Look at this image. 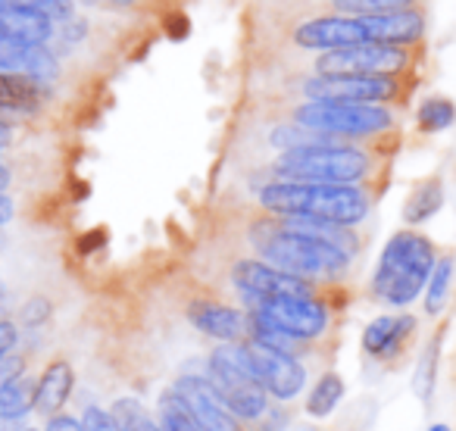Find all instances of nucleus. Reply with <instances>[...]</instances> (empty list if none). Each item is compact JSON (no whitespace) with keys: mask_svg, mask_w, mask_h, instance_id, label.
<instances>
[{"mask_svg":"<svg viewBox=\"0 0 456 431\" xmlns=\"http://www.w3.org/2000/svg\"><path fill=\"white\" fill-rule=\"evenodd\" d=\"M232 285L238 288L248 304H260V300L273 297H304V294H316L313 281L291 275L285 269L273 266L266 260H235L232 266Z\"/></svg>","mask_w":456,"mask_h":431,"instance_id":"10","label":"nucleus"},{"mask_svg":"<svg viewBox=\"0 0 456 431\" xmlns=\"http://www.w3.org/2000/svg\"><path fill=\"white\" fill-rule=\"evenodd\" d=\"M419 128L422 132H444V128L453 126L456 119V107L447 97H428V101L419 107Z\"/></svg>","mask_w":456,"mask_h":431,"instance_id":"23","label":"nucleus"},{"mask_svg":"<svg viewBox=\"0 0 456 431\" xmlns=\"http://www.w3.org/2000/svg\"><path fill=\"white\" fill-rule=\"evenodd\" d=\"M250 350V360H254L256 378L263 381V387L269 391V397L275 400H294L306 385V369L297 360V354H288V350H275L269 344L250 341L244 337Z\"/></svg>","mask_w":456,"mask_h":431,"instance_id":"11","label":"nucleus"},{"mask_svg":"<svg viewBox=\"0 0 456 431\" xmlns=\"http://www.w3.org/2000/svg\"><path fill=\"white\" fill-rule=\"evenodd\" d=\"M250 313L260 316L263 322H269L273 329L285 331V335L297 337L304 344L325 335V329H329V306L316 294L260 300V304H250Z\"/></svg>","mask_w":456,"mask_h":431,"instance_id":"8","label":"nucleus"},{"mask_svg":"<svg viewBox=\"0 0 456 431\" xmlns=\"http://www.w3.org/2000/svg\"><path fill=\"white\" fill-rule=\"evenodd\" d=\"M416 331L412 316H379L362 331V350L372 360H394Z\"/></svg>","mask_w":456,"mask_h":431,"instance_id":"17","label":"nucleus"},{"mask_svg":"<svg viewBox=\"0 0 456 431\" xmlns=\"http://www.w3.org/2000/svg\"><path fill=\"white\" fill-rule=\"evenodd\" d=\"M254 248L260 250V260L306 281H338L350 269V256H354L335 241H325L281 216L256 225Z\"/></svg>","mask_w":456,"mask_h":431,"instance_id":"1","label":"nucleus"},{"mask_svg":"<svg viewBox=\"0 0 456 431\" xmlns=\"http://www.w3.org/2000/svg\"><path fill=\"white\" fill-rule=\"evenodd\" d=\"M53 20L32 4H0V38L16 45H47Z\"/></svg>","mask_w":456,"mask_h":431,"instance_id":"16","label":"nucleus"},{"mask_svg":"<svg viewBox=\"0 0 456 431\" xmlns=\"http://www.w3.org/2000/svg\"><path fill=\"white\" fill-rule=\"evenodd\" d=\"M35 406V385L22 372H13L0 381V416L20 419Z\"/></svg>","mask_w":456,"mask_h":431,"instance_id":"20","label":"nucleus"},{"mask_svg":"<svg viewBox=\"0 0 456 431\" xmlns=\"http://www.w3.org/2000/svg\"><path fill=\"white\" fill-rule=\"evenodd\" d=\"M428 431H450V425H431Z\"/></svg>","mask_w":456,"mask_h":431,"instance_id":"32","label":"nucleus"},{"mask_svg":"<svg viewBox=\"0 0 456 431\" xmlns=\"http://www.w3.org/2000/svg\"><path fill=\"white\" fill-rule=\"evenodd\" d=\"M441 203H444L441 178H425V182L416 184V188L410 191V197H406V203H403V223L406 225L428 223L431 216L441 209Z\"/></svg>","mask_w":456,"mask_h":431,"instance_id":"19","label":"nucleus"},{"mask_svg":"<svg viewBox=\"0 0 456 431\" xmlns=\"http://www.w3.org/2000/svg\"><path fill=\"white\" fill-rule=\"evenodd\" d=\"M207 381L216 387V394L222 397V403L235 412L241 422H260L266 416L269 406V391L263 387V381H256L244 366H238V360L232 356L228 344L216 347L209 354L207 362Z\"/></svg>","mask_w":456,"mask_h":431,"instance_id":"6","label":"nucleus"},{"mask_svg":"<svg viewBox=\"0 0 456 431\" xmlns=\"http://www.w3.org/2000/svg\"><path fill=\"white\" fill-rule=\"evenodd\" d=\"M375 169V157L354 141H316L288 147L275 157L273 172L285 182L362 184Z\"/></svg>","mask_w":456,"mask_h":431,"instance_id":"3","label":"nucleus"},{"mask_svg":"<svg viewBox=\"0 0 456 431\" xmlns=\"http://www.w3.org/2000/svg\"><path fill=\"white\" fill-rule=\"evenodd\" d=\"M410 60V47L356 41V45L319 53L316 76H403Z\"/></svg>","mask_w":456,"mask_h":431,"instance_id":"7","label":"nucleus"},{"mask_svg":"<svg viewBox=\"0 0 456 431\" xmlns=\"http://www.w3.org/2000/svg\"><path fill=\"white\" fill-rule=\"evenodd\" d=\"M16 341H20V331H16L13 322H0V362L7 360L10 350L16 347Z\"/></svg>","mask_w":456,"mask_h":431,"instance_id":"28","label":"nucleus"},{"mask_svg":"<svg viewBox=\"0 0 456 431\" xmlns=\"http://www.w3.org/2000/svg\"><path fill=\"white\" fill-rule=\"evenodd\" d=\"M10 216H13V203H10V200H7V197L0 194V225L7 223Z\"/></svg>","mask_w":456,"mask_h":431,"instance_id":"30","label":"nucleus"},{"mask_svg":"<svg viewBox=\"0 0 456 431\" xmlns=\"http://www.w3.org/2000/svg\"><path fill=\"white\" fill-rule=\"evenodd\" d=\"M344 400V378L338 372H325L322 378L313 385L310 397H306V412L316 419H325L335 412V406Z\"/></svg>","mask_w":456,"mask_h":431,"instance_id":"21","label":"nucleus"},{"mask_svg":"<svg viewBox=\"0 0 456 431\" xmlns=\"http://www.w3.org/2000/svg\"><path fill=\"white\" fill-rule=\"evenodd\" d=\"M437 250L425 235L403 229L385 244L372 275V294L391 306H410L428 285Z\"/></svg>","mask_w":456,"mask_h":431,"instance_id":"4","label":"nucleus"},{"mask_svg":"<svg viewBox=\"0 0 456 431\" xmlns=\"http://www.w3.org/2000/svg\"><path fill=\"white\" fill-rule=\"evenodd\" d=\"M356 41H366V32L360 26V16L347 13L313 16L294 28V45L304 51H335V47H347Z\"/></svg>","mask_w":456,"mask_h":431,"instance_id":"13","label":"nucleus"},{"mask_svg":"<svg viewBox=\"0 0 456 431\" xmlns=\"http://www.w3.org/2000/svg\"><path fill=\"white\" fill-rule=\"evenodd\" d=\"M450 281H453V256H437L435 269L428 275V285H425V313H441L444 300L450 294Z\"/></svg>","mask_w":456,"mask_h":431,"instance_id":"22","label":"nucleus"},{"mask_svg":"<svg viewBox=\"0 0 456 431\" xmlns=\"http://www.w3.org/2000/svg\"><path fill=\"white\" fill-rule=\"evenodd\" d=\"M82 428L85 431H122V425L113 419V412H103V410H97V406H91V410H85Z\"/></svg>","mask_w":456,"mask_h":431,"instance_id":"27","label":"nucleus"},{"mask_svg":"<svg viewBox=\"0 0 456 431\" xmlns=\"http://www.w3.org/2000/svg\"><path fill=\"white\" fill-rule=\"evenodd\" d=\"M72 385H76V372L66 360H53L51 366L41 372L38 385H35V410L41 416H57L66 406L72 394Z\"/></svg>","mask_w":456,"mask_h":431,"instance_id":"18","label":"nucleus"},{"mask_svg":"<svg viewBox=\"0 0 456 431\" xmlns=\"http://www.w3.org/2000/svg\"><path fill=\"white\" fill-rule=\"evenodd\" d=\"M47 431H85V428H82V422L72 419V416H51Z\"/></svg>","mask_w":456,"mask_h":431,"instance_id":"29","label":"nucleus"},{"mask_svg":"<svg viewBox=\"0 0 456 431\" xmlns=\"http://www.w3.org/2000/svg\"><path fill=\"white\" fill-rule=\"evenodd\" d=\"M188 416L194 419L197 431H244V422L222 403L216 387L200 375H184L172 385Z\"/></svg>","mask_w":456,"mask_h":431,"instance_id":"12","label":"nucleus"},{"mask_svg":"<svg viewBox=\"0 0 456 431\" xmlns=\"http://www.w3.org/2000/svg\"><path fill=\"white\" fill-rule=\"evenodd\" d=\"M159 431H197L194 419L188 416V410L172 387L159 400Z\"/></svg>","mask_w":456,"mask_h":431,"instance_id":"24","label":"nucleus"},{"mask_svg":"<svg viewBox=\"0 0 456 431\" xmlns=\"http://www.w3.org/2000/svg\"><path fill=\"white\" fill-rule=\"evenodd\" d=\"M400 91V76H313L304 85L310 101L338 103H394Z\"/></svg>","mask_w":456,"mask_h":431,"instance_id":"9","label":"nucleus"},{"mask_svg":"<svg viewBox=\"0 0 456 431\" xmlns=\"http://www.w3.org/2000/svg\"><path fill=\"white\" fill-rule=\"evenodd\" d=\"M188 322L200 335L216 337L222 344L244 341L248 337V316L241 310H235V306L222 304V300H191Z\"/></svg>","mask_w":456,"mask_h":431,"instance_id":"15","label":"nucleus"},{"mask_svg":"<svg viewBox=\"0 0 456 431\" xmlns=\"http://www.w3.org/2000/svg\"><path fill=\"white\" fill-rule=\"evenodd\" d=\"M260 207L273 216H306V219H322L335 225H360L372 209V194L360 184L275 178L260 191Z\"/></svg>","mask_w":456,"mask_h":431,"instance_id":"2","label":"nucleus"},{"mask_svg":"<svg viewBox=\"0 0 456 431\" xmlns=\"http://www.w3.org/2000/svg\"><path fill=\"white\" fill-rule=\"evenodd\" d=\"M360 26L366 32V41L416 47L425 35V16L419 7H406V10H391V13L360 16Z\"/></svg>","mask_w":456,"mask_h":431,"instance_id":"14","label":"nucleus"},{"mask_svg":"<svg viewBox=\"0 0 456 431\" xmlns=\"http://www.w3.org/2000/svg\"><path fill=\"white\" fill-rule=\"evenodd\" d=\"M113 419L122 425V431H159V422H153L147 416V410L138 400H116L113 403Z\"/></svg>","mask_w":456,"mask_h":431,"instance_id":"25","label":"nucleus"},{"mask_svg":"<svg viewBox=\"0 0 456 431\" xmlns=\"http://www.w3.org/2000/svg\"><path fill=\"white\" fill-rule=\"evenodd\" d=\"M419 0H335L338 13L347 16H369V13H391V10L416 7Z\"/></svg>","mask_w":456,"mask_h":431,"instance_id":"26","label":"nucleus"},{"mask_svg":"<svg viewBox=\"0 0 456 431\" xmlns=\"http://www.w3.org/2000/svg\"><path fill=\"white\" fill-rule=\"evenodd\" d=\"M110 4H116V7H132V4H138V0H110Z\"/></svg>","mask_w":456,"mask_h":431,"instance_id":"31","label":"nucleus"},{"mask_svg":"<svg viewBox=\"0 0 456 431\" xmlns=\"http://www.w3.org/2000/svg\"><path fill=\"white\" fill-rule=\"evenodd\" d=\"M294 122L335 141H366L394 128V113L385 103L310 101L294 107Z\"/></svg>","mask_w":456,"mask_h":431,"instance_id":"5","label":"nucleus"}]
</instances>
